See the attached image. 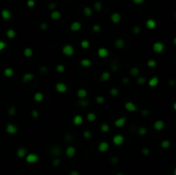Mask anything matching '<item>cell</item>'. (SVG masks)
<instances>
[{"label": "cell", "instance_id": "9", "mask_svg": "<svg viewBox=\"0 0 176 175\" xmlns=\"http://www.w3.org/2000/svg\"><path fill=\"white\" fill-rule=\"evenodd\" d=\"M126 122H127V118L125 116H122L118 119H116L114 122H113V124H114V125L117 128H122L125 125Z\"/></svg>", "mask_w": 176, "mask_h": 175}, {"label": "cell", "instance_id": "27", "mask_svg": "<svg viewBox=\"0 0 176 175\" xmlns=\"http://www.w3.org/2000/svg\"><path fill=\"white\" fill-rule=\"evenodd\" d=\"M114 45H115L116 48H118V49H122V48H124V47H125V41L124 39L119 38V39H117V40H115Z\"/></svg>", "mask_w": 176, "mask_h": 175}, {"label": "cell", "instance_id": "18", "mask_svg": "<svg viewBox=\"0 0 176 175\" xmlns=\"http://www.w3.org/2000/svg\"><path fill=\"white\" fill-rule=\"evenodd\" d=\"M156 26H157V23H156V22L154 19H148V20L145 22V28L149 29V30L155 29L156 28Z\"/></svg>", "mask_w": 176, "mask_h": 175}, {"label": "cell", "instance_id": "44", "mask_svg": "<svg viewBox=\"0 0 176 175\" xmlns=\"http://www.w3.org/2000/svg\"><path fill=\"white\" fill-rule=\"evenodd\" d=\"M26 4L28 8L30 9H33L35 7V5H36V3H35L34 0H27V2H26Z\"/></svg>", "mask_w": 176, "mask_h": 175}, {"label": "cell", "instance_id": "35", "mask_svg": "<svg viewBox=\"0 0 176 175\" xmlns=\"http://www.w3.org/2000/svg\"><path fill=\"white\" fill-rule=\"evenodd\" d=\"M80 47L83 49H89L90 47V42L88 40H82L80 42Z\"/></svg>", "mask_w": 176, "mask_h": 175}, {"label": "cell", "instance_id": "37", "mask_svg": "<svg viewBox=\"0 0 176 175\" xmlns=\"http://www.w3.org/2000/svg\"><path fill=\"white\" fill-rule=\"evenodd\" d=\"M55 70H56L58 73H64V71H66V66L62 64H58L56 65V67H55Z\"/></svg>", "mask_w": 176, "mask_h": 175}, {"label": "cell", "instance_id": "63", "mask_svg": "<svg viewBox=\"0 0 176 175\" xmlns=\"http://www.w3.org/2000/svg\"><path fill=\"white\" fill-rule=\"evenodd\" d=\"M115 175H125V174H124V173H116Z\"/></svg>", "mask_w": 176, "mask_h": 175}, {"label": "cell", "instance_id": "14", "mask_svg": "<svg viewBox=\"0 0 176 175\" xmlns=\"http://www.w3.org/2000/svg\"><path fill=\"white\" fill-rule=\"evenodd\" d=\"M97 56L100 58H107L109 56V51L106 47H100L97 50Z\"/></svg>", "mask_w": 176, "mask_h": 175}, {"label": "cell", "instance_id": "17", "mask_svg": "<svg viewBox=\"0 0 176 175\" xmlns=\"http://www.w3.org/2000/svg\"><path fill=\"white\" fill-rule=\"evenodd\" d=\"M27 154H28V151L24 147L18 148L17 150V152H16V155H17V158L19 159H24L26 155H27Z\"/></svg>", "mask_w": 176, "mask_h": 175}, {"label": "cell", "instance_id": "51", "mask_svg": "<svg viewBox=\"0 0 176 175\" xmlns=\"http://www.w3.org/2000/svg\"><path fill=\"white\" fill-rule=\"evenodd\" d=\"M52 163H53V167H58L61 164V161H60L59 158H55L53 160V162Z\"/></svg>", "mask_w": 176, "mask_h": 175}, {"label": "cell", "instance_id": "24", "mask_svg": "<svg viewBox=\"0 0 176 175\" xmlns=\"http://www.w3.org/2000/svg\"><path fill=\"white\" fill-rule=\"evenodd\" d=\"M79 64L83 68H89L91 65H92V61H91L89 58H82V59L80 60Z\"/></svg>", "mask_w": 176, "mask_h": 175}, {"label": "cell", "instance_id": "25", "mask_svg": "<svg viewBox=\"0 0 176 175\" xmlns=\"http://www.w3.org/2000/svg\"><path fill=\"white\" fill-rule=\"evenodd\" d=\"M44 98H45L44 94L42 93V92L38 91V92H35L34 93V100L35 102L41 103V102H42L44 100Z\"/></svg>", "mask_w": 176, "mask_h": 175}, {"label": "cell", "instance_id": "48", "mask_svg": "<svg viewBox=\"0 0 176 175\" xmlns=\"http://www.w3.org/2000/svg\"><path fill=\"white\" fill-rule=\"evenodd\" d=\"M141 152H142V155H143L144 156H149V155H150V150H149V148H146V147L143 148Z\"/></svg>", "mask_w": 176, "mask_h": 175}, {"label": "cell", "instance_id": "19", "mask_svg": "<svg viewBox=\"0 0 176 175\" xmlns=\"http://www.w3.org/2000/svg\"><path fill=\"white\" fill-rule=\"evenodd\" d=\"M111 76H112V74H111L110 71H107V70L103 71L100 76V82H102V83L107 82V81L111 78Z\"/></svg>", "mask_w": 176, "mask_h": 175}, {"label": "cell", "instance_id": "4", "mask_svg": "<svg viewBox=\"0 0 176 175\" xmlns=\"http://www.w3.org/2000/svg\"><path fill=\"white\" fill-rule=\"evenodd\" d=\"M112 141H113V143L115 146L119 147V146H121L125 143V136L122 134H116V135H114V137H113Z\"/></svg>", "mask_w": 176, "mask_h": 175}, {"label": "cell", "instance_id": "30", "mask_svg": "<svg viewBox=\"0 0 176 175\" xmlns=\"http://www.w3.org/2000/svg\"><path fill=\"white\" fill-rule=\"evenodd\" d=\"M160 145H161V148H162L163 150H168L171 147V141L168 140V139H164L161 142Z\"/></svg>", "mask_w": 176, "mask_h": 175}, {"label": "cell", "instance_id": "16", "mask_svg": "<svg viewBox=\"0 0 176 175\" xmlns=\"http://www.w3.org/2000/svg\"><path fill=\"white\" fill-rule=\"evenodd\" d=\"M34 78V75L31 72H26L25 74L22 75V82L23 83H30L32 80Z\"/></svg>", "mask_w": 176, "mask_h": 175}, {"label": "cell", "instance_id": "22", "mask_svg": "<svg viewBox=\"0 0 176 175\" xmlns=\"http://www.w3.org/2000/svg\"><path fill=\"white\" fill-rule=\"evenodd\" d=\"M87 95H88L87 89H83V88H81V89H77V96L80 100H84L87 97Z\"/></svg>", "mask_w": 176, "mask_h": 175}, {"label": "cell", "instance_id": "55", "mask_svg": "<svg viewBox=\"0 0 176 175\" xmlns=\"http://www.w3.org/2000/svg\"><path fill=\"white\" fill-rule=\"evenodd\" d=\"M149 110H143L142 111V115L143 116V117H148L149 116Z\"/></svg>", "mask_w": 176, "mask_h": 175}, {"label": "cell", "instance_id": "40", "mask_svg": "<svg viewBox=\"0 0 176 175\" xmlns=\"http://www.w3.org/2000/svg\"><path fill=\"white\" fill-rule=\"evenodd\" d=\"M138 134L139 136H141V137L145 136L146 134H147V128L144 127V126H141V127H139L138 130Z\"/></svg>", "mask_w": 176, "mask_h": 175}, {"label": "cell", "instance_id": "49", "mask_svg": "<svg viewBox=\"0 0 176 175\" xmlns=\"http://www.w3.org/2000/svg\"><path fill=\"white\" fill-rule=\"evenodd\" d=\"M83 137L85 139H90L92 137V133H91L89 131H84L83 133Z\"/></svg>", "mask_w": 176, "mask_h": 175}, {"label": "cell", "instance_id": "28", "mask_svg": "<svg viewBox=\"0 0 176 175\" xmlns=\"http://www.w3.org/2000/svg\"><path fill=\"white\" fill-rule=\"evenodd\" d=\"M6 36H7L8 39L9 40H13V39H15L16 36H17V32H16L15 29L13 28H9L7 31H6Z\"/></svg>", "mask_w": 176, "mask_h": 175}, {"label": "cell", "instance_id": "15", "mask_svg": "<svg viewBox=\"0 0 176 175\" xmlns=\"http://www.w3.org/2000/svg\"><path fill=\"white\" fill-rule=\"evenodd\" d=\"M1 17L4 21H9L12 17V13L9 9H3L1 11Z\"/></svg>", "mask_w": 176, "mask_h": 175}, {"label": "cell", "instance_id": "42", "mask_svg": "<svg viewBox=\"0 0 176 175\" xmlns=\"http://www.w3.org/2000/svg\"><path fill=\"white\" fill-rule=\"evenodd\" d=\"M7 112H8V114L9 116H15L16 113H17V108H16V106H9V107L8 108Z\"/></svg>", "mask_w": 176, "mask_h": 175}, {"label": "cell", "instance_id": "10", "mask_svg": "<svg viewBox=\"0 0 176 175\" xmlns=\"http://www.w3.org/2000/svg\"><path fill=\"white\" fill-rule=\"evenodd\" d=\"M153 128L156 131H162L165 128V122L162 119H157L153 124Z\"/></svg>", "mask_w": 176, "mask_h": 175}, {"label": "cell", "instance_id": "38", "mask_svg": "<svg viewBox=\"0 0 176 175\" xmlns=\"http://www.w3.org/2000/svg\"><path fill=\"white\" fill-rule=\"evenodd\" d=\"M109 94H110L111 96L117 97V96L119 95V89H117V88H111L110 90H109Z\"/></svg>", "mask_w": 176, "mask_h": 175}, {"label": "cell", "instance_id": "2", "mask_svg": "<svg viewBox=\"0 0 176 175\" xmlns=\"http://www.w3.org/2000/svg\"><path fill=\"white\" fill-rule=\"evenodd\" d=\"M24 159L28 164H35L40 161V156L35 153H28Z\"/></svg>", "mask_w": 176, "mask_h": 175}, {"label": "cell", "instance_id": "5", "mask_svg": "<svg viewBox=\"0 0 176 175\" xmlns=\"http://www.w3.org/2000/svg\"><path fill=\"white\" fill-rule=\"evenodd\" d=\"M5 132L9 135H16L18 132V127L15 124L8 123L5 126Z\"/></svg>", "mask_w": 176, "mask_h": 175}, {"label": "cell", "instance_id": "21", "mask_svg": "<svg viewBox=\"0 0 176 175\" xmlns=\"http://www.w3.org/2000/svg\"><path fill=\"white\" fill-rule=\"evenodd\" d=\"M3 74L7 78H11V77H12L15 75V70L11 67H6L4 70V71H3Z\"/></svg>", "mask_w": 176, "mask_h": 175}, {"label": "cell", "instance_id": "61", "mask_svg": "<svg viewBox=\"0 0 176 175\" xmlns=\"http://www.w3.org/2000/svg\"><path fill=\"white\" fill-rule=\"evenodd\" d=\"M112 70L113 71H117V70H118V67H117L116 64H113V65H112Z\"/></svg>", "mask_w": 176, "mask_h": 175}, {"label": "cell", "instance_id": "36", "mask_svg": "<svg viewBox=\"0 0 176 175\" xmlns=\"http://www.w3.org/2000/svg\"><path fill=\"white\" fill-rule=\"evenodd\" d=\"M94 9L97 12H100L102 11V3L100 1H96L94 4Z\"/></svg>", "mask_w": 176, "mask_h": 175}, {"label": "cell", "instance_id": "32", "mask_svg": "<svg viewBox=\"0 0 176 175\" xmlns=\"http://www.w3.org/2000/svg\"><path fill=\"white\" fill-rule=\"evenodd\" d=\"M83 12V15L87 17H90L91 16L93 15V9H92V8H90L89 6L84 7Z\"/></svg>", "mask_w": 176, "mask_h": 175}, {"label": "cell", "instance_id": "11", "mask_svg": "<svg viewBox=\"0 0 176 175\" xmlns=\"http://www.w3.org/2000/svg\"><path fill=\"white\" fill-rule=\"evenodd\" d=\"M109 148H110L109 143L105 141L100 142L98 144V146H97V150H98V151L100 152V153H106V152L109 150Z\"/></svg>", "mask_w": 176, "mask_h": 175}, {"label": "cell", "instance_id": "34", "mask_svg": "<svg viewBox=\"0 0 176 175\" xmlns=\"http://www.w3.org/2000/svg\"><path fill=\"white\" fill-rule=\"evenodd\" d=\"M100 130L102 133H107V132H108L110 131V126L109 125H107V123H102L100 126Z\"/></svg>", "mask_w": 176, "mask_h": 175}, {"label": "cell", "instance_id": "58", "mask_svg": "<svg viewBox=\"0 0 176 175\" xmlns=\"http://www.w3.org/2000/svg\"><path fill=\"white\" fill-rule=\"evenodd\" d=\"M69 175H80V173H79V172L77 170H72L70 172Z\"/></svg>", "mask_w": 176, "mask_h": 175}, {"label": "cell", "instance_id": "47", "mask_svg": "<svg viewBox=\"0 0 176 175\" xmlns=\"http://www.w3.org/2000/svg\"><path fill=\"white\" fill-rule=\"evenodd\" d=\"M132 33L135 35L139 34L141 33V28H140L139 26H134V27L132 28Z\"/></svg>", "mask_w": 176, "mask_h": 175}, {"label": "cell", "instance_id": "33", "mask_svg": "<svg viewBox=\"0 0 176 175\" xmlns=\"http://www.w3.org/2000/svg\"><path fill=\"white\" fill-rule=\"evenodd\" d=\"M86 119L89 122H94V121H95V119H96V114L94 112H89L87 113Z\"/></svg>", "mask_w": 176, "mask_h": 175}, {"label": "cell", "instance_id": "7", "mask_svg": "<svg viewBox=\"0 0 176 175\" xmlns=\"http://www.w3.org/2000/svg\"><path fill=\"white\" fill-rule=\"evenodd\" d=\"M64 153H66V155L67 158L71 159V158H73L75 155H76L77 148H75L73 145H69V146H67V147H66Z\"/></svg>", "mask_w": 176, "mask_h": 175}, {"label": "cell", "instance_id": "6", "mask_svg": "<svg viewBox=\"0 0 176 175\" xmlns=\"http://www.w3.org/2000/svg\"><path fill=\"white\" fill-rule=\"evenodd\" d=\"M55 90L58 93V94H64L67 92L68 90V87L63 82H58L55 84Z\"/></svg>", "mask_w": 176, "mask_h": 175}, {"label": "cell", "instance_id": "29", "mask_svg": "<svg viewBox=\"0 0 176 175\" xmlns=\"http://www.w3.org/2000/svg\"><path fill=\"white\" fill-rule=\"evenodd\" d=\"M34 55V51L31 47H26L23 50V56L27 58H30L31 57H33Z\"/></svg>", "mask_w": 176, "mask_h": 175}, {"label": "cell", "instance_id": "60", "mask_svg": "<svg viewBox=\"0 0 176 175\" xmlns=\"http://www.w3.org/2000/svg\"><path fill=\"white\" fill-rule=\"evenodd\" d=\"M79 104H80L81 106H87V105H88V102L86 101V100H81V101L79 102Z\"/></svg>", "mask_w": 176, "mask_h": 175}, {"label": "cell", "instance_id": "56", "mask_svg": "<svg viewBox=\"0 0 176 175\" xmlns=\"http://www.w3.org/2000/svg\"><path fill=\"white\" fill-rule=\"evenodd\" d=\"M133 1V3H134L135 4H138V5H139V4H142L143 2H144V0H132Z\"/></svg>", "mask_w": 176, "mask_h": 175}, {"label": "cell", "instance_id": "1", "mask_svg": "<svg viewBox=\"0 0 176 175\" xmlns=\"http://www.w3.org/2000/svg\"><path fill=\"white\" fill-rule=\"evenodd\" d=\"M75 52V47L71 44H66L62 47V53L66 57H72Z\"/></svg>", "mask_w": 176, "mask_h": 175}, {"label": "cell", "instance_id": "8", "mask_svg": "<svg viewBox=\"0 0 176 175\" xmlns=\"http://www.w3.org/2000/svg\"><path fill=\"white\" fill-rule=\"evenodd\" d=\"M124 107H125V109L129 112H134L138 110V106H137V105L134 102L131 101V100H130V101H126L125 103V105H124Z\"/></svg>", "mask_w": 176, "mask_h": 175}, {"label": "cell", "instance_id": "57", "mask_svg": "<svg viewBox=\"0 0 176 175\" xmlns=\"http://www.w3.org/2000/svg\"><path fill=\"white\" fill-rule=\"evenodd\" d=\"M118 161H119V160H118V158L117 157H112V159H111V162H112L113 164H117L118 163Z\"/></svg>", "mask_w": 176, "mask_h": 175}, {"label": "cell", "instance_id": "39", "mask_svg": "<svg viewBox=\"0 0 176 175\" xmlns=\"http://www.w3.org/2000/svg\"><path fill=\"white\" fill-rule=\"evenodd\" d=\"M146 64H147V66L149 67V68H151V69L156 67V65H157V62H156L155 59H153V58H150V59H149Z\"/></svg>", "mask_w": 176, "mask_h": 175}, {"label": "cell", "instance_id": "43", "mask_svg": "<svg viewBox=\"0 0 176 175\" xmlns=\"http://www.w3.org/2000/svg\"><path fill=\"white\" fill-rule=\"evenodd\" d=\"M147 83V80L144 76H139L138 79H137V83L138 84V85H143L144 83Z\"/></svg>", "mask_w": 176, "mask_h": 175}, {"label": "cell", "instance_id": "3", "mask_svg": "<svg viewBox=\"0 0 176 175\" xmlns=\"http://www.w3.org/2000/svg\"><path fill=\"white\" fill-rule=\"evenodd\" d=\"M164 49H165V45L161 41H155L152 45V50L155 53L160 54L163 53Z\"/></svg>", "mask_w": 176, "mask_h": 175}, {"label": "cell", "instance_id": "46", "mask_svg": "<svg viewBox=\"0 0 176 175\" xmlns=\"http://www.w3.org/2000/svg\"><path fill=\"white\" fill-rule=\"evenodd\" d=\"M30 115L31 117L33 118L34 119H37L39 118V116H40V113H39V112L37 111V110H32V111L30 112Z\"/></svg>", "mask_w": 176, "mask_h": 175}, {"label": "cell", "instance_id": "53", "mask_svg": "<svg viewBox=\"0 0 176 175\" xmlns=\"http://www.w3.org/2000/svg\"><path fill=\"white\" fill-rule=\"evenodd\" d=\"M129 82H130V79H129L127 76L123 77V79H122V81H121V83H122L123 84H125H125H128Z\"/></svg>", "mask_w": 176, "mask_h": 175}, {"label": "cell", "instance_id": "26", "mask_svg": "<svg viewBox=\"0 0 176 175\" xmlns=\"http://www.w3.org/2000/svg\"><path fill=\"white\" fill-rule=\"evenodd\" d=\"M159 83V78L156 76H152L151 78H149L148 81V84L150 88H155L158 85Z\"/></svg>", "mask_w": 176, "mask_h": 175}, {"label": "cell", "instance_id": "50", "mask_svg": "<svg viewBox=\"0 0 176 175\" xmlns=\"http://www.w3.org/2000/svg\"><path fill=\"white\" fill-rule=\"evenodd\" d=\"M7 47V43L4 40H0V53L4 51Z\"/></svg>", "mask_w": 176, "mask_h": 175}, {"label": "cell", "instance_id": "20", "mask_svg": "<svg viewBox=\"0 0 176 175\" xmlns=\"http://www.w3.org/2000/svg\"><path fill=\"white\" fill-rule=\"evenodd\" d=\"M83 123V116H81L79 114H77L73 117L72 119V124L76 126H79Z\"/></svg>", "mask_w": 176, "mask_h": 175}, {"label": "cell", "instance_id": "45", "mask_svg": "<svg viewBox=\"0 0 176 175\" xmlns=\"http://www.w3.org/2000/svg\"><path fill=\"white\" fill-rule=\"evenodd\" d=\"M92 30L94 32V33H100L102 31V27L99 24H94L92 26Z\"/></svg>", "mask_w": 176, "mask_h": 175}, {"label": "cell", "instance_id": "13", "mask_svg": "<svg viewBox=\"0 0 176 175\" xmlns=\"http://www.w3.org/2000/svg\"><path fill=\"white\" fill-rule=\"evenodd\" d=\"M81 29H82V23L78 21H75L73 22H71L70 25V30L71 32H74V33L79 32Z\"/></svg>", "mask_w": 176, "mask_h": 175}, {"label": "cell", "instance_id": "54", "mask_svg": "<svg viewBox=\"0 0 176 175\" xmlns=\"http://www.w3.org/2000/svg\"><path fill=\"white\" fill-rule=\"evenodd\" d=\"M47 70H48V68L47 67V66H41V67H40V71L41 72H42V73H46V72H47Z\"/></svg>", "mask_w": 176, "mask_h": 175}, {"label": "cell", "instance_id": "52", "mask_svg": "<svg viewBox=\"0 0 176 175\" xmlns=\"http://www.w3.org/2000/svg\"><path fill=\"white\" fill-rule=\"evenodd\" d=\"M48 28V24L47 22H41L40 25V29L41 31H46Z\"/></svg>", "mask_w": 176, "mask_h": 175}, {"label": "cell", "instance_id": "12", "mask_svg": "<svg viewBox=\"0 0 176 175\" xmlns=\"http://www.w3.org/2000/svg\"><path fill=\"white\" fill-rule=\"evenodd\" d=\"M122 20V16L119 14V12H113V14L110 16V21L114 24L119 23Z\"/></svg>", "mask_w": 176, "mask_h": 175}, {"label": "cell", "instance_id": "62", "mask_svg": "<svg viewBox=\"0 0 176 175\" xmlns=\"http://www.w3.org/2000/svg\"><path fill=\"white\" fill-rule=\"evenodd\" d=\"M173 109H174V110H176V103H175V102L174 103V105H173Z\"/></svg>", "mask_w": 176, "mask_h": 175}, {"label": "cell", "instance_id": "31", "mask_svg": "<svg viewBox=\"0 0 176 175\" xmlns=\"http://www.w3.org/2000/svg\"><path fill=\"white\" fill-rule=\"evenodd\" d=\"M130 74H131V76L133 77L138 76L140 74V69L137 66H133L130 69Z\"/></svg>", "mask_w": 176, "mask_h": 175}, {"label": "cell", "instance_id": "41", "mask_svg": "<svg viewBox=\"0 0 176 175\" xmlns=\"http://www.w3.org/2000/svg\"><path fill=\"white\" fill-rule=\"evenodd\" d=\"M105 101H106V99H105V97H104V96H102V95H98V96H96V98H95V102L97 103V104L102 105V104H104V103H105Z\"/></svg>", "mask_w": 176, "mask_h": 175}, {"label": "cell", "instance_id": "59", "mask_svg": "<svg viewBox=\"0 0 176 175\" xmlns=\"http://www.w3.org/2000/svg\"><path fill=\"white\" fill-rule=\"evenodd\" d=\"M55 7H56V4H55V3H52V4H50L49 6H48V8H49L51 11H53Z\"/></svg>", "mask_w": 176, "mask_h": 175}, {"label": "cell", "instance_id": "23", "mask_svg": "<svg viewBox=\"0 0 176 175\" xmlns=\"http://www.w3.org/2000/svg\"><path fill=\"white\" fill-rule=\"evenodd\" d=\"M62 17V14L59 11H56V9H53L50 13V17L51 19H53V21H58Z\"/></svg>", "mask_w": 176, "mask_h": 175}]
</instances>
